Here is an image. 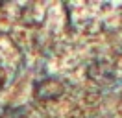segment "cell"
Returning <instances> with one entry per match:
<instances>
[{
	"mask_svg": "<svg viewBox=\"0 0 122 118\" xmlns=\"http://www.w3.org/2000/svg\"><path fill=\"white\" fill-rule=\"evenodd\" d=\"M4 79H6V78H4V72H2V68H0V88L4 85Z\"/></svg>",
	"mask_w": 122,
	"mask_h": 118,
	"instance_id": "3",
	"label": "cell"
},
{
	"mask_svg": "<svg viewBox=\"0 0 122 118\" xmlns=\"http://www.w3.org/2000/svg\"><path fill=\"white\" fill-rule=\"evenodd\" d=\"M2 118H26V116H24L20 111H8Z\"/></svg>",
	"mask_w": 122,
	"mask_h": 118,
	"instance_id": "2",
	"label": "cell"
},
{
	"mask_svg": "<svg viewBox=\"0 0 122 118\" xmlns=\"http://www.w3.org/2000/svg\"><path fill=\"white\" fill-rule=\"evenodd\" d=\"M61 92H63V87L56 79H45L41 83H37V87H35V96L39 100H54Z\"/></svg>",
	"mask_w": 122,
	"mask_h": 118,
	"instance_id": "1",
	"label": "cell"
}]
</instances>
